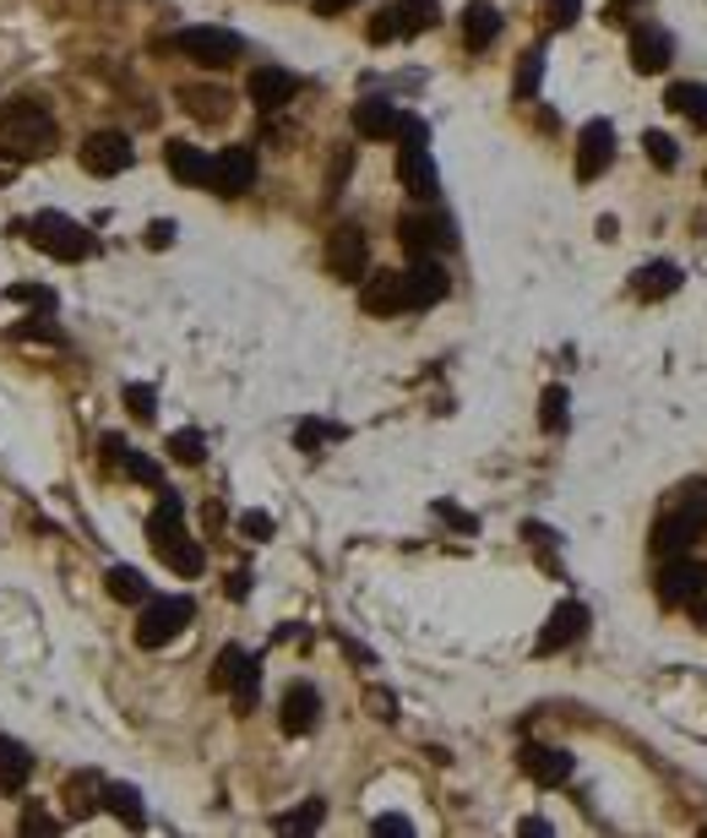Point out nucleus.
<instances>
[{"mask_svg":"<svg viewBox=\"0 0 707 838\" xmlns=\"http://www.w3.org/2000/svg\"><path fill=\"white\" fill-rule=\"evenodd\" d=\"M147 545L163 556L169 571H180V577H202V566H207L202 545L185 534V507H180L174 490L158 496V507H152V518H147Z\"/></svg>","mask_w":707,"mask_h":838,"instance_id":"f257e3e1","label":"nucleus"},{"mask_svg":"<svg viewBox=\"0 0 707 838\" xmlns=\"http://www.w3.org/2000/svg\"><path fill=\"white\" fill-rule=\"evenodd\" d=\"M55 121L38 110V104H27V99H16L5 115H0V147L5 152H16V158H44V152H55Z\"/></svg>","mask_w":707,"mask_h":838,"instance_id":"f03ea898","label":"nucleus"},{"mask_svg":"<svg viewBox=\"0 0 707 838\" xmlns=\"http://www.w3.org/2000/svg\"><path fill=\"white\" fill-rule=\"evenodd\" d=\"M44 257H55V262H88L93 257V235L77 224V218H66V213H38V218H27V229H22Z\"/></svg>","mask_w":707,"mask_h":838,"instance_id":"7ed1b4c3","label":"nucleus"},{"mask_svg":"<svg viewBox=\"0 0 707 838\" xmlns=\"http://www.w3.org/2000/svg\"><path fill=\"white\" fill-rule=\"evenodd\" d=\"M169 44H174L185 60L207 66V71H224V66H235V60L246 55V38L229 33V27H180Z\"/></svg>","mask_w":707,"mask_h":838,"instance_id":"20e7f679","label":"nucleus"},{"mask_svg":"<svg viewBox=\"0 0 707 838\" xmlns=\"http://www.w3.org/2000/svg\"><path fill=\"white\" fill-rule=\"evenodd\" d=\"M191 615H196V604H191L185 593L147 599V604H141V621H137V643L141 648H163V643H174V637L191 626Z\"/></svg>","mask_w":707,"mask_h":838,"instance_id":"39448f33","label":"nucleus"},{"mask_svg":"<svg viewBox=\"0 0 707 838\" xmlns=\"http://www.w3.org/2000/svg\"><path fill=\"white\" fill-rule=\"evenodd\" d=\"M213 687H218V692H235V707H240V713L256 707V692H262V665H256V654H246L240 643H229V648L218 654V665H213Z\"/></svg>","mask_w":707,"mask_h":838,"instance_id":"423d86ee","label":"nucleus"},{"mask_svg":"<svg viewBox=\"0 0 707 838\" xmlns=\"http://www.w3.org/2000/svg\"><path fill=\"white\" fill-rule=\"evenodd\" d=\"M327 273L343 283H360L370 273V246H365V229L360 224H338L327 235Z\"/></svg>","mask_w":707,"mask_h":838,"instance_id":"0eeeda50","label":"nucleus"},{"mask_svg":"<svg viewBox=\"0 0 707 838\" xmlns=\"http://www.w3.org/2000/svg\"><path fill=\"white\" fill-rule=\"evenodd\" d=\"M77 163H82L88 174L110 180V174H126V169L137 163V147H132L126 132H93V137L77 147Z\"/></svg>","mask_w":707,"mask_h":838,"instance_id":"6e6552de","label":"nucleus"},{"mask_svg":"<svg viewBox=\"0 0 707 838\" xmlns=\"http://www.w3.org/2000/svg\"><path fill=\"white\" fill-rule=\"evenodd\" d=\"M398 240H403L409 257H435V251L457 246V229H452V218H441V213H403V218H398Z\"/></svg>","mask_w":707,"mask_h":838,"instance_id":"1a4fd4ad","label":"nucleus"},{"mask_svg":"<svg viewBox=\"0 0 707 838\" xmlns=\"http://www.w3.org/2000/svg\"><path fill=\"white\" fill-rule=\"evenodd\" d=\"M703 588H707V566L692 560V551L686 556H664V571H659V599L664 604H692Z\"/></svg>","mask_w":707,"mask_h":838,"instance_id":"9d476101","label":"nucleus"},{"mask_svg":"<svg viewBox=\"0 0 707 838\" xmlns=\"http://www.w3.org/2000/svg\"><path fill=\"white\" fill-rule=\"evenodd\" d=\"M626 55H631V66H637L642 77H659V71L675 60V38H670L659 22H642V27H631Z\"/></svg>","mask_w":707,"mask_h":838,"instance_id":"9b49d317","label":"nucleus"},{"mask_svg":"<svg viewBox=\"0 0 707 838\" xmlns=\"http://www.w3.org/2000/svg\"><path fill=\"white\" fill-rule=\"evenodd\" d=\"M207 185H213L218 196H246V191L256 185V152H251V147H224V152L213 158Z\"/></svg>","mask_w":707,"mask_h":838,"instance_id":"f8f14e48","label":"nucleus"},{"mask_svg":"<svg viewBox=\"0 0 707 838\" xmlns=\"http://www.w3.org/2000/svg\"><path fill=\"white\" fill-rule=\"evenodd\" d=\"M615 163V126L609 121H588L577 137V180H598Z\"/></svg>","mask_w":707,"mask_h":838,"instance_id":"ddd939ff","label":"nucleus"},{"mask_svg":"<svg viewBox=\"0 0 707 838\" xmlns=\"http://www.w3.org/2000/svg\"><path fill=\"white\" fill-rule=\"evenodd\" d=\"M398 180H403V191H409V196L435 202L441 174H435V163H430V147H424V141H403V147H398Z\"/></svg>","mask_w":707,"mask_h":838,"instance_id":"4468645a","label":"nucleus"},{"mask_svg":"<svg viewBox=\"0 0 707 838\" xmlns=\"http://www.w3.org/2000/svg\"><path fill=\"white\" fill-rule=\"evenodd\" d=\"M360 305L370 310V316H398V310H409V288H403V273H365L360 279Z\"/></svg>","mask_w":707,"mask_h":838,"instance_id":"2eb2a0df","label":"nucleus"},{"mask_svg":"<svg viewBox=\"0 0 707 838\" xmlns=\"http://www.w3.org/2000/svg\"><path fill=\"white\" fill-rule=\"evenodd\" d=\"M588 632V604H577V599H566V604H556L550 610V621H545V632H539V654H561V648H571L577 637Z\"/></svg>","mask_w":707,"mask_h":838,"instance_id":"dca6fc26","label":"nucleus"},{"mask_svg":"<svg viewBox=\"0 0 707 838\" xmlns=\"http://www.w3.org/2000/svg\"><path fill=\"white\" fill-rule=\"evenodd\" d=\"M403 288H409V310H430V305L446 299L452 279H446V268L435 257H414V268L403 273Z\"/></svg>","mask_w":707,"mask_h":838,"instance_id":"f3484780","label":"nucleus"},{"mask_svg":"<svg viewBox=\"0 0 707 838\" xmlns=\"http://www.w3.org/2000/svg\"><path fill=\"white\" fill-rule=\"evenodd\" d=\"M104 773H93V768H82V773H71L66 784H60V801H66V817L71 823H88L93 812H104Z\"/></svg>","mask_w":707,"mask_h":838,"instance_id":"a211bd4d","label":"nucleus"},{"mask_svg":"<svg viewBox=\"0 0 707 838\" xmlns=\"http://www.w3.org/2000/svg\"><path fill=\"white\" fill-rule=\"evenodd\" d=\"M246 93H251V104L256 110H283L294 93H299V82H294V71H283V66H256L251 71V82H246Z\"/></svg>","mask_w":707,"mask_h":838,"instance_id":"6ab92c4d","label":"nucleus"},{"mask_svg":"<svg viewBox=\"0 0 707 838\" xmlns=\"http://www.w3.org/2000/svg\"><path fill=\"white\" fill-rule=\"evenodd\" d=\"M316 718H321V698H316V687H310V681H294V687L283 692V707H278L283 735H310Z\"/></svg>","mask_w":707,"mask_h":838,"instance_id":"aec40b11","label":"nucleus"},{"mask_svg":"<svg viewBox=\"0 0 707 838\" xmlns=\"http://www.w3.org/2000/svg\"><path fill=\"white\" fill-rule=\"evenodd\" d=\"M697 540H703V523H697V518H686L681 507H675V512H664V518H659V529H653V551H659V556H686Z\"/></svg>","mask_w":707,"mask_h":838,"instance_id":"412c9836","label":"nucleus"},{"mask_svg":"<svg viewBox=\"0 0 707 838\" xmlns=\"http://www.w3.org/2000/svg\"><path fill=\"white\" fill-rule=\"evenodd\" d=\"M163 163H169V174H174L180 185H207V174H213V158H207L196 141H169V147H163Z\"/></svg>","mask_w":707,"mask_h":838,"instance_id":"4be33fe9","label":"nucleus"},{"mask_svg":"<svg viewBox=\"0 0 707 838\" xmlns=\"http://www.w3.org/2000/svg\"><path fill=\"white\" fill-rule=\"evenodd\" d=\"M523 773L534 784H566L571 779V751H561V746H523Z\"/></svg>","mask_w":707,"mask_h":838,"instance_id":"5701e85b","label":"nucleus"},{"mask_svg":"<svg viewBox=\"0 0 707 838\" xmlns=\"http://www.w3.org/2000/svg\"><path fill=\"white\" fill-rule=\"evenodd\" d=\"M501 38V11L490 0H468L463 5V44L468 49H490Z\"/></svg>","mask_w":707,"mask_h":838,"instance_id":"b1692460","label":"nucleus"},{"mask_svg":"<svg viewBox=\"0 0 707 838\" xmlns=\"http://www.w3.org/2000/svg\"><path fill=\"white\" fill-rule=\"evenodd\" d=\"M354 132L370 137V141L398 137V110H392V99H360V104H354Z\"/></svg>","mask_w":707,"mask_h":838,"instance_id":"393cba45","label":"nucleus"},{"mask_svg":"<svg viewBox=\"0 0 707 838\" xmlns=\"http://www.w3.org/2000/svg\"><path fill=\"white\" fill-rule=\"evenodd\" d=\"M675 288H681V268L675 262H648V268L631 273V294L637 299H670Z\"/></svg>","mask_w":707,"mask_h":838,"instance_id":"a878e982","label":"nucleus"},{"mask_svg":"<svg viewBox=\"0 0 707 838\" xmlns=\"http://www.w3.org/2000/svg\"><path fill=\"white\" fill-rule=\"evenodd\" d=\"M27 773H33V751H27L22 740L0 735V790H5V795H16V790L27 784Z\"/></svg>","mask_w":707,"mask_h":838,"instance_id":"bb28decb","label":"nucleus"},{"mask_svg":"<svg viewBox=\"0 0 707 838\" xmlns=\"http://www.w3.org/2000/svg\"><path fill=\"white\" fill-rule=\"evenodd\" d=\"M664 104H670L675 115H686L697 132H707V88L703 82H675V88L664 93Z\"/></svg>","mask_w":707,"mask_h":838,"instance_id":"cd10ccee","label":"nucleus"},{"mask_svg":"<svg viewBox=\"0 0 707 838\" xmlns=\"http://www.w3.org/2000/svg\"><path fill=\"white\" fill-rule=\"evenodd\" d=\"M104 582H110V599H121V604H147L152 599V582L141 577L137 566H110Z\"/></svg>","mask_w":707,"mask_h":838,"instance_id":"c85d7f7f","label":"nucleus"},{"mask_svg":"<svg viewBox=\"0 0 707 838\" xmlns=\"http://www.w3.org/2000/svg\"><path fill=\"white\" fill-rule=\"evenodd\" d=\"M539 82H545V49L534 44V49H523V55H517V77H512V93H517V99H534V93H539Z\"/></svg>","mask_w":707,"mask_h":838,"instance_id":"c756f323","label":"nucleus"},{"mask_svg":"<svg viewBox=\"0 0 707 838\" xmlns=\"http://www.w3.org/2000/svg\"><path fill=\"white\" fill-rule=\"evenodd\" d=\"M180 99H185V110H191L196 121H224V115H229V93H224V88H185Z\"/></svg>","mask_w":707,"mask_h":838,"instance_id":"7c9ffc66","label":"nucleus"},{"mask_svg":"<svg viewBox=\"0 0 707 838\" xmlns=\"http://www.w3.org/2000/svg\"><path fill=\"white\" fill-rule=\"evenodd\" d=\"M104 806L126 823V828H141L147 823V812H141V795L132 790V784H104Z\"/></svg>","mask_w":707,"mask_h":838,"instance_id":"2f4dec72","label":"nucleus"},{"mask_svg":"<svg viewBox=\"0 0 707 838\" xmlns=\"http://www.w3.org/2000/svg\"><path fill=\"white\" fill-rule=\"evenodd\" d=\"M398 11H403V38L430 33L441 22V0H398Z\"/></svg>","mask_w":707,"mask_h":838,"instance_id":"473e14b6","label":"nucleus"},{"mask_svg":"<svg viewBox=\"0 0 707 838\" xmlns=\"http://www.w3.org/2000/svg\"><path fill=\"white\" fill-rule=\"evenodd\" d=\"M169 457H174V463H185V468H196V463L207 457L202 430H174V435H169Z\"/></svg>","mask_w":707,"mask_h":838,"instance_id":"72a5a7b5","label":"nucleus"},{"mask_svg":"<svg viewBox=\"0 0 707 838\" xmlns=\"http://www.w3.org/2000/svg\"><path fill=\"white\" fill-rule=\"evenodd\" d=\"M321 817H327V801H310V806H299V812L278 817V834H316Z\"/></svg>","mask_w":707,"mask_h":838,"instance_id":"f704fd0d","label":"nucleus"},{"mask_svg":"<svg viewBox=\"0 0 707 838\" xmlns=\"http://www.w3.org/2000/svg\"><path fill=\"white\" fill-rule=\"evenodd\" d=\"M566 387H545V398H539V424L556 435V430H566Z\"/></svg>","mask_w":707,"mask_h":838,"instance_id":"c9c22d12","label":"nucleus"},{"mask_svg":"<svg viewBox=\"0 0 707 838\" xmlns=\"http://www.w3.org/2000/svg\"><path fill=\"white\" fill-rule=\"evenodd\" d=\"M392 38H403V11L398 5H381L370 16V44H392Z\"/></svg>","mask_w":707,"mask_h":838,"instance_id":"e433bc0d","label":"nucleus"},{"mask_svg":"<svg viewBox=\"0 0 707 838\" xmlns=\"http://www.w3.org/2000/svg\"><path fill=\"white\" fill-rule=\"evenodd\" d=\"M642 147H648V158H653L659 169H675V163H681V147H675V137H664V132H648Z\"/></svg>","mask_w":707,"mask_h":838,"instance_id":"4c0bfd02","label":"nucleus"},{"mask_svg":"<svg viewBox=\"0 0 707 838\" xmlns=\"http://www.w3.org/2000/svg\"><path fill=\"white\" fill-rule=\"evenodd\" d=\"M121 398H126V409H132L137 419H152V415H158V393H152L147 382H132Z\"/></svg>","mask_w":707,"mask_h":838,"instance_id":"58836bf2","label":"nucleus"},{"mask_svg":"<svg viewBox=\"0 0 707 838\" xmlns=\"http://www.w3.org/2000/svg\"><path fill=\"white\" fill-rule=\"evenodd\" d=\"M11 299H16V305H33V310H44V316L55 310V288H44V283H16Z\"/></svg>","mask_w":707,"mask_h":838,"instance_id":"ea45409f","label":"nucleus"},{"mask_svg":"<svg viewBox=\"0 0 707 838\" xmlns=\"http://www.w3.org/2000/svg\"><path fill=\"white\" fill-rule=\"evenodd\" d=\"M539 16H545L550 27H571V22L582 16V0H539Z\"/></svg>","mask_w":707,"mask_h":838,"instance_id":"a19ab883","label":"nucleus"},{"mask_svg":"<svg viewBox=\"0 0 707 838\" xmlns=\"http://www.w3.org/2000/svg\"><path fill=\"white\" fill-rule=\"evenodd\" d=\"M681 512H686V518H697V523L707 529V479H692V485L681 490Z\"/></svg>","mask_w":707,"mask_h":838,"instance_id":"79ce46f5","label":"nucleus"},{"mask_svg":"<svg viewBox=\"0 0 707 838\" xmlns=\"http://www.w3.org/2000/svg\"><path fill=\"white\" fill-rule=\"evenodd\" d=\"M16 828H22V834H60L66 823H60V817H49L44 806H22V823H16Z\"/></svg>","mask_w":707,"mask_h":838,"instance_id":"37998d69","label":"nucleus"},{"mask_svg":"<svg viewBox=\"0 0 707 838\" xmlns=\"http://www.w3.org/2000/svg\"><path fill=\"white\" fill-rule=\"evenodd\" d=\"M121 468H126L132 479H141V485H163L158 463H152V457H141V452H132V446H126V463H121Z\"/></svg>","mask_w":707,"mask_h":838,"instance_id":"c03bdc74","label":"nucleus"},{"mask_svg":"<svg viewBox=\"0 0 707 838\" xmlns=\"http://www.w3.org/2000/svg\"><path fill=\"white\" fill-rule=\"evenodd\" d=\"M327 435H338V430H332V424H321V419H305V424L294 430V441H299V452H316V446H321Z\"/></svg>","mask_w":707,"mask_h":838,"instance_id":"a18cd8bd","label":"nucleus"},{"mask_svg":"<svg viewBox=\"0 0 707 838\" xmlns=\"http://www.w3.org/2000/svg\"><path fill=\"white\" fill-rule=\"evenodd\" d=\"M365 707H370L381 724H392V718H398V698H392V692H381V687H370V692H365Z\"/></svg>","mask_w":707,"mask_h":838,"instance_id":"49530a36","label":"nucleus"},{"mask_svg":"<svg viewBox=\"0 0 707 838\" xmlns=\"http://www.w3.org/2000/svg\"><path fill=\"white\" fill-rule=\"evenodd\" d=\"M240 534H246V540H273V518H267V512H246V518H240Z\"/></svg>","mask_w":707,"mask_h":838,"instance_id":"de8ad7c7","label":"nucleus"},{"mask_svg":"<svg viewBox=\"0 0 707 838\" xmlns=\"http://www.w3.org/2000/svg\"><path fill=\"white\" fill-rule=\"evenodd\" d=\"M398 141H430V126L420 115H398Z\"/></svg>","mask_w":707,"mask_h":838,"instance_id":"09e8293b","label":"nucleus"},{"mask_svg":"<svg viewBox=\"0 0 707 838\" xmlns=\"http://www.w3.org/2000/svg\"><path fill=\"white\" fill-rule=\"evenodd\" d=\"M147 246H152V251H169V246H174V224H169V218L147 224Z\"/></svg>","mask_w":707,"mask_h":838,"instance_id":"8fccbe9b","label":"nucleus"},{"mask_svg":"<svg viewBox=\"0 0 707 838\" xmlns=\"http://www.w3.org/2000/svg\"><path fill=\"white\" fill-rule=\"evenodd\" d=\"M435 512H441V518H446V523H452V529H463V534H479V523H474V518H468V512H457V507H452V501H435Z\"/></svg>","mask_w":707,"mask_h":838,"instance_id":"3c124183","label":"nucleus"},{"mask_svg":"<svg viewBox=\"0 0 707 838\" xmlns=\"http://www.w3.org/2000/svg\"><path fill=\"white\" fill-rule=\"evenodd\" d=\"M376 834H414V823H409V817H376Z\"/></svg>","mask_w":707,"mask_h":838,"instance_id":"603ef678","label":"nucleus"},{"mask_svg":"<svg viewBox=\"0 0 707 838\" xmlns=\"http://www.w3.org/2000/svg\"><path fill=\"white\" fill-rule=\"evenodd\" d=\"M104 463H115V468L126 463V441L121 435H104Z\"/></svg>","mask_w":707,"mask_h":838,"instance_id":"864d4df0","label":"nucleus"},{"mask_svg":"<svg viewBox=\"0 0 707 838\" xmlns=\"http://www.w3.org/2000/svg\"><path fill=\"white\" fill-rule=\"evenodd\" d=\"M251 593V571H229V599H246Z\"/></svg>","mask_w":707,"mask_h":838,"instance_id":"5fc2aeb1","label":"nucleus"},{"mask_svg":"<svg viewBox=\"0 0 707 838\" xmlns=\"http://www.w3.org/2000/svg\"><path fill=\"white\" fill-rule=\"evenodd\" d=\"M349 5H360V0H316V16H343Z\"/></svg>","mask_w":707,"mask_h":838,"instance_id":"6e6d98bb","label":"nucleus"},{"mask_svg":"<svg viewBox=\"0 0 707 838\" xmlns=\"http://www.w3.org/2000/svg\"><path fill=\"white\" fill-rule=\"evenodd\" d=\"M523 834H534V838H550V823H545V817H528V823H523Z\"/></svg>","mask_w":707,"mask_h":838,"instance_id":"4d7b16f0","label":"nucleus"},{"mask_svg":"<svg viewBox=\"0 0 707 838\" xmlns=\"http://www.w3.org/2000/svg\"><path fill=\"white\" fill-rule=\"evenodd\" d=\"M692 615H697V626H707V588L692 599Z\"/></svg>","mask_w":707,"mask_h":838,"instance_id":"13d9d810","label":"nucleus"},{"mask_svg":"<svg viewBox=\"0 0 707 838\" xmlns=\"http://www.w3.org/2000/svg\"><path fill=\"white\" fill-rule=\"evenodd\" d=\"M626 5H631V0H615V5H609V22H620V11H626Z\"/></svg>","mask_w":707,"mask_h":838,"instance_id":"bf43d9fd","label":"nucleus"},{"mask_svg":"<svg viewBox=\"0 0 707 838\" xmlns=\"http://www.w3.org/2000/svg\"><path fill=\"white\" fill-rule=\"evenodd\" d=\"M703 180H707V174H703Z\"/></svg>","mask_w":707,"mask_h":838,"instance_id":"052dcab7","label":"nucleus"}]
</instances>
